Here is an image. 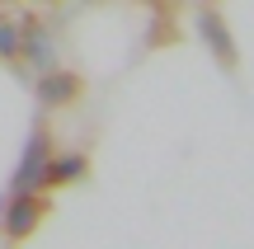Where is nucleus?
<instances>
[{
  "instance_id": "obj_2",
  "label": "nucleus",
  "mask_w": 254,
  "mask_h": 249,
  "mask_svg": "<svg viewBox=\"0 0 254 249\" xmlns=\"http://www.w3.org/2000/svg\"><path fill=\"white\" fill-rule=\"evenodd\" d=\"M47 155H52L47 132H33V137H28V146H24V165H19V174H14V188H43Z\"/></svg>"
},
{
  "instance_id": "obj_1",
  "label": "nucleus",
  "mask_w": 254,
  "mask_h": 249,
  "mask_svg": "<svg viewBox=\"0 0 254 249\" xmlns=\"http://www.w3.org/2000/svg\"><path fill=\"white\" fill-rule=\"evenodd\" d=\"M0 207H5V202H0ZM43 212H47V202L33 198V188H14V198H9V207H5V235H9V240L33 235V226L43 221Z\"/></svg>"
},
{
  "instance_id": "obj_4",
  "label": "nucleus",
  "mask_w": 254,
  "mask_h": 249,
  "mask_svg": "<svg viewBox=\"0 0 254 249\" xmlns=\"http://www.w3.org/2000/svg\"><path fill=\"white\" fill-rule=\"evenodd\" d=\"M75 75H66V71H52L47 75L43 71V85H38V94H43V103H66V99H75Z\"/></svg>"
},
{
  "instance_id": "obj_7",
  "label": "nucleus",
  "mask_w": 254,
  "mask_h": 249,
  "mask_svg": "<svg viewBox=\"0 0 254 249\" xmlns=\"http://www.w3.org/2000/svg\"><path fill=\"white\" fill-rule=\"evenodd\" d=\"M19 38H24V33H19L14 24H0V56H9V61H14V56L24 52V47H19Z\"/></svg>"
},
{
  "instance_id": "obj_3",
  "label": "nucleus",
  "mask_w": 254,
  "mask_h": 249,
  "mask_svg": "<svg viewBox=\"0 0 254 249\" xmlns=\"http://www.w3.org/2000/svg\"><path fill=\"white\" fill-rule=\"evenodd\" d=\"M198 33L207 38V47L221 56V61H236V47H231V33H226V24H221V14L217 9H198Z\"/></svg>"
},
{
  "instance_id": "obj_5",
  "label": "nucleus",
  "mask_w": 254,
  "mask_h": 249,
  "mask_svg": "<svg viewBox=\"0 0 254 249\" xmlns=\"http://www.w3.org/2000/svg\"><path fill=\"white\" fill-rule=\"evenodd\" d=\"M85 174V155H57L52 165L43 169V188L47 184H71V179Z\"/></svg>"
},
{
  "instance_id": "obj_6",
  "label": "nucleus",
  "mask_w": 254,
  "mask_h": 249,
  "mask_svg": "<svg viewBox=\"0 0 254 249\" xmlns=\"http://www.w3.org/2000/svg\"><path fill=\"white\" fill-rule=\"evenodd\" d=\"M19 47H28V56H33L43 71L52 66V43H47V33H43V28H28V33L19 38Z\"/></svg>"
}]
</instances>
